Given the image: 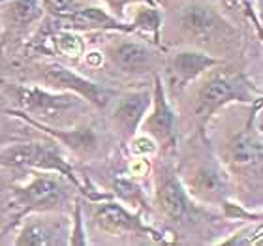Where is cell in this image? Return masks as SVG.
<instances>
[{
    "instance_id": "6da1fadb",
    "label": "cell",
    "mask_w": 263,
    "mask_h": 246,
    "mask_svg": "<svg viewBox=\"0 0 263 246\" xmlns=\"http://www.w3.org/2000/svg\"><path fill=\"white\" fill-rule=\"evenodd\" d=\"M15 98L21 111H11V115L23 117L36 128H73L92 107L73 92L47 90L34 85L17 87Z\"/></svg>"
},
{
    "instance_id": "7a4b0ae2",
    "label": "cell",
    "mask_w": 263,
    "mask_h": 246,
    "mask_svg": "<svg viewBox=\"0 0 263 246\" xmlns=\"http://www.w3.org/2000/svg\"><path fill=\"white\" fill-rule=\"evenodd\" d=\"M231 102H254V88L239 73H216L197 92L196 119L205 126L209 119Z\"/></svg>"
},
{
    "instance_id": "3957f363",
    "label": "cell",
    "mask_w": 263,
    "mask_h": 246,
    "mask_svg": "<svg viewBox=\"0 0 263 246\" xmlns=\"http://www.w3.org/2000/svg\"><path fill=\"white\" fill-rule=\"evenodd\" d=\"M70 199V184L61 173H42L32 177L25 186L17 188L13 203L25 211L34 213H53L64 207Z\"/></svg>"
},
{
    "instance_id": "277c9868",
    "label": "cell",
    "mask_w": 263,
    "mask_h": 246,
    "mask_svg": "<svg viewBox=\"0 0 263 246\" xmlns=\"http://www.w3.org/2000/svg\"><path fill=\"white\" fill-rule=\"evenodd\" d=\"M0 167H32L42 171H57L77 184L73 171L62 154L47 143L25 141L0 148Z\"/></svg>"
},
{
    "instance_id": "5b68a950",
    "label": "cell",
    "mask_w": 263,
    "mask_h": 246,
    "mask_svg": "<svg viewBox=\"0 0 263 246\" xmlns=\"http://www.w3.org/2000/svg\"><path fill=\"white\" fill-rule=\"evenodd\" d=\"M40 79L45 83V87L53 88V90H66V92H73L87 100L92 107L105 109L107 105L113 102L115 92L107 87H102L98 83H92L81 77L79 73L71 71L62 64H45L40 68Z\"/></svg>"
},
{
    "instance_id": "8992f818",
    "label": "cell",
    "mask_w": 263,
    "mask_h": 246,
    "mask_svg": "<svg viewBox=\"0 0 263 246\" xmlns=\"http://www.w3.org/2000/svg\"><path fill=\"white\" fill-rule=\"evenodd\" d=\"M226 162L231 171L239 175L242 181L259 182L261 179V136L254 130L252 121L248 122L237 136L231 137L228 143V156Z\"/></svg>"
},
{
    "instance_id": "52a82bcc",
    "label": "cell",
    "mask_w": 263,
    "mask_h": 246,
    "mask_svg": "<svg viewBox=\"0 0 263 246\" xmlns=\"http://www.w3.org/2000/svg\"><path fill=\"white\" fill-rule=\"evenodd\" d=\"M17 246H61L70 244L68 222L62 216H49V213H36L28 216L15 239Z\"/></svg>"
},
{
    "instance_id": "ba28073f",
    "label": "cell",
    "mask_w": 263,
    "mask_h": 246,
    "mask_svg": "<svg viewBox=\"0 0 263 246\" xmlns=\"http://www.w3.org/2000/svg\"><path fill=\"white\" fill-rule=\"evenodd\" d=\"M218 64L216 59H213L207 53L194 49L177 51L167 59L165 70H167V87L173 92H181L184 88L197 79V77L209 71L211 68Z\"/></svg>"
},
{
    "instance_id": "9c48e42d",
    "label": "cell",
    "mask_w": 263,
    "mask_h": 246,
    "mask_svg": "<svg viewBox=\"0 0 263 246\" xmlns=\"http://www.w3.org/2000/svg\"><path fill=\"white\" fill-rule=\"evenodd\" d=\"M111 62L122 71L130 75H139L154 71L158 66L160 55L148 44L137 42V40H128V42H119L109 49Z\"/></svg>"
},
{
    "instance_id": "30bf717a",
    "label": "cell",
    "mask_w": 263,
    "mask_h": 246,
    "mask_svg": "<svg viewBox=\"0 0 263 246\" xmlns=\"http://www.w3.org/2000/svg\"><path fill=\"white\" fill-rule=\"evenodd\" d=\"M94 224L113 237L148 233V230L139 222L136 214H132L128 209L113 201L102 203L94 209Z\"/></svg>"
},
{
    "instance_id": "8fae6325",
    "label": "cell",
    "mask_w": 263,
    "mask_h": 246,
    "mask_svg": "<svg viewBox=\"0 0 263 246\" xmlns=\"http://www.w3.org/2000/svg\"><path fill=\"white\" fill-rule=\"evenodd\" d=\"M151 105V96L145 90L139 92H128L119 98L115 109H113V124L115 130L124 139H132L136 136L137 128L143 122Z\"/></svg>"
},
{
    "instance_id": "7c38bea8",
    "label": "cell",
    "mask_w": 263,
    "mask_h": 246,
    "mask_svg": "<svg viewBox=\"0 0 263 246\" xmlns=\"http://www.w3.org/2000/svg\"><path fill=\"white\" fill-rule=\"evenodd\" d=\"M151 102H153V111L145 119V131L162 145H171L175 139V113L167 104L165 87L162 85L158 75H156L154 98Z\"/></svg>"
},
{
    "instance_id": "4fadbf2b",
    "label": "cell",
    "mask_w": 263,
    "mask_h": 246,
    "mask_svg": "<svg viewBox=\"0 0 263 246\" xmlns=\"http://www.w3.org/2000/svg\"><path fill=\"white\" fill-rule=\"evenodd\" d=\"M190 188L196 197H201L209 203H226L228 196V177L220 171L218 165L201 164L192 173Z\"/></svg>"
},
{
    "instance_id": "5bb4252c",
    "label": "cell",
    "mask_w": 263,
    "mask_h": 246,
    "mask_svg": "<svg viewBox=\"0 0 263 246\" xmlns=\"http://www.w3.org/2000/svg\"><path fill=\"white\" fill-rule=\"evenodd\" d=\"M156 203H158L160 211L173 222L186 218L192 211V203L188 199L186 192L179 182V179H175L171 173L160 179L158 190H156Z\"/></svg>"
},
{
    "instance_id": "9a60e30c",
    "label": "cell",
    "mask_w": 263,
    "mask_h": 246,
    "mask_svg": "<svg viewBox=\"0 0 263 246\" xmlns=\"http://www.w3.org/2000/svg\"><path fill=\"white\" fill-rule=\"evenodd\" d=\"M71 30H122L134 32L132 25H122L117 17L102 8H77V10L59 17Z\"/></svg>"
},
{
    "instance_id": "2e32d148",
    "label": "cell",
    "mask_w": 263,
    "mask_h": 246,
    "mask_svg": "<svg viewBox=\"0 0 263 246\" xmlns=\"http://www.w3.org/2000/svg\"><path fill=\"white\" fill-rule=\"evenodd\" d=\"M0 13L6 30L23 36L44 17V4L42 0H10L4 8H0Z\"/></svg>"
},
{
    "instance_id": "e0dca14e",
    "label": "cell",
    "mask_w": 263,
    "mask_h": 246,
    "mask_svg": "<svg viewBox=\"0 0 263 246\" xmlns=\"http://www.w3.org/2000/svg\"><path fill=\"white\" fill-rule=\"evenodd\" d=\"M181 25L190 34L192 38H205V36H213L222 28V17L207 4L201 2H194L182 10Z\"/></svg>"
},
{
    "instance_id": "ac0fdd59",
    "label": "cell",
    "mask_w": 263,
    "mask_h": 246,
    "mask_svg": "<svg viewBox=\"0 0 263 246\" xmlns=\"http://www.w3.org/2000/svg\"><path fill=\"white\" fill-rule=\"evenodd\" d=\"M55 137L57 141L70 148L71 153L83 158H90L98 150V136L90 126H73V128H42Z\"/></svg>"
},
{
    "instance_id": "d6986e66",
    "label": "cell",
    "mask_w": 263,
    "mask_h": 246,
    "mask_svg": "<svg viewBox=\"0 0 263 246\" xmlns=\"http://www.w3.org/2000/svg\"><path fill=\"white\" fill-rule=\"evenodd\" d=\"M134 30H143L147 34H154V38H158V28H160V11L154 8L153 4H148V8H141L137 11L136 17H134V23H132Z\"/></svg>"
},
{
    "instance_id": "ffe728a7",
    "label": "cell",
    "mask_w": 263,
    "mask_h": 246,
    "mask_svg": "<svg viewBox=\"0 0 263 246\" xmlns=\"http://www.w3.org/2000/svg\"><path fill=\"white\" fill-rule=\"evenodd\" d=\"M53 44H55L59 53L71 56V59H77L83 53V42L77 38L76 34L68 32V30H61V32L53 34Z\"/></svg>"
},
{
    "instance_id": "44dd1931",
    "label": "cell",
    "mask_w": 263,
    "mask_h": 246,
    "mask_svg": "<svg viewBox=\"0 0 263 246\" xmlns=\"http://www.w3.org/2000/svg\"><path fill=\"white\" fill-rule=\"evenodd\" d=\"M115 192L117 194H121L122 199H126V201H139V196H141V192L137 188L136 184L132 181H126V179H119L115 181Z\"/></svg>"
},
{
    "instance_id": "7402d4cb",
    "label": "cell",
    "mask_w": 263,
    "mask_h": 246,
    "mask_svg": "<svg viewBox=\"0 0 263 246\" xmlns=\"http://www.w3.org/2000/svg\"><path fill=\"white\" fill-rule=\"evenodd\" d=\"M134 141H132V153L136 154H141V156H147V154H153L156 153V143L151 136H143V137H132Z\"/></svg>"
},
{
    "instance_id": "603a6c76",
    "label": "cell",
    "mask_w": 263,
    "mask_h": 246,
    "mask_svg": "<svg viewBox=\"0 0 263 246\" xmlns=\"http://www.w3.org/2000/svg\"><path fill=\"white\" fill-rule=\"evenodd\" d=\"M104 2L107 4V8L119 17L124 13L128 4H134V2H147V4H153V0H104Z\"/></svg>"
},
{
    "instance_id": "cb8c5ba5",
    "label": "cell",
    "mask_w": 263,
    "mask_h": 246,
    "mask_svg": "<svg viewBox=\"0 0 263 246\" xmlns=\"http://www.w3.org/2000/svg\"><path fill=\"white\" fill-rule=\"evenodd\" d=\"M228 2H235V4H242V2H247V0H228Z\"/></svg>"
},
{
    "instance_id": "d4e9b609",
    "label": "cell",
    "mask_w": 263,
    "mask_h": 246,
    "mask_svg": "<svg viewBox=\"0 0 263 246\" xmlns=\"http://www.w3.org/2000/svg\"><path fill=\"white\" fill-rule=\"evenodd\" d=\"M0 25H2V13H0Z\"/></svg>"
},
{
    "instance_id": "484cf974",
    "label": "cell",
    "mask_w": 263,
    "mask_h": 246,
    "mask_svg": "<svg viewBox=\"0 0 263 246\" xmlns=\"http://www.w3.org/2000/svg\"><path fill=\"white\" fill-rule=\"evenodd\" d=\"M0 143H2V136H0Z\"/></svg>"
}]
</instances>
